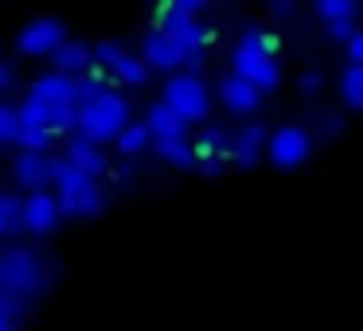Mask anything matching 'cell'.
<instances>
[{
  "instance_id": "obj_1",
  "label": "cell",
  "mask_w": 363,
  "mask_h": 331,
  "mask_svg": "<svg viewBox=\"0 0 363 331\" xmlns=\"http://www.w3.org/2000/svg\"><path fill=\"white\" fill-rule=\"evenodd\" d=\"M51 191L59 195L63 214H71V219H90L106 207V191L98 187V180L82 172L67 152L51 156Z\"/></svg>"
},
{
  "instance_id": "obj_2",
  "label": "cell",
  "mask_w": 363,
  "mask_h": 331,
  "mask_svg": "<svg viewBox=\"0 0 363 331\" xmlns=\"http://www.w3.org/2000/svg\"><path fill=\"white\" fill-rule=\"evenodd\" d=\"M48 257L32 245H9L0 253V292L20 304H32L48 292Z\"/></svg>"
},
{
  "instance_id": "obj_3",
  "label": "cell",
  "mask_w": 363,
  "mask_h": 331,
  "mask_svg": "<svg viewBox=\"0 0 363 331\" xmlns=\"http://www.w3.org/2000/svg\"><path fill=\"white\" fill-rule=\"evenodd\" d=\"M129 125H133V121H129V102L118 94V90L94 94L90 102H82L79 117H74V133L86 137V141H94V144L118 141Z\"/></svg>"
},
{
  "instance_id": "obj_4",
  "label": "cell",
  "mask_w": 363,
  "mask_h": 331,
  "mask_svg": "<svg viewBox=\"0 0 363 331\" xmlns=\"http://www.w3.org/2000/svg\"><path fill=\"white\" fill-rule=\"evenodd\" d=\"M32 102H43L59 113H71L79 117L82 102H86V90H82V79H71V74H59V71H48V74H35L28 82V94Z\"/></svg>"
},
{
  "instance_id": "obj_5",
  "label": "cell",
  "mask_w": 363,
  "mask_h": 331,
  "mask_svg": "<svg viewBox=\"0 0 363 331\" xmlns=\"http://www.w3.org/2000/svg\"><path fill=\"white\" fill-rule=\"evenodd\" d=\"M164 98L168 105H172L176 113H180L184 121H203L207 110H211V90H207V82L199 79L196 71H176L168 74L164 82Z\"/></svg>"
},
{
  "instance_id": "obj_6",
  "label": "cell",
  "mask_w": 363,
  "mask_h": 331,
  "mask_svg": "<svg viewBox=\"0 0 363 331\" xmlns=\"http://www.w3.org/2000/svg\"><path fill=\"white\" fill-rule=\"evenodd\" d=\"M157 28H164L168 35H176L191 55H203V51L215 47V32H211V28H207L199 16L180 12L176 4H168V0L160 4V12H157Z\"/></svg>"
},
{
  "instance_id": "obj_7",
  "label": "cell",
  "mask_w": 363,
  "mask_h": 331,
  "mask_svg": "<svg viewBox=\"0 0 363 331\" xmlns=\"http://www.w3.org/2000/svg\"><path fill=\"white\" fill-rule=\"evenodd\" d=\"M63 43H67V32H63V24H59L55 16H35L16 32L20 55H32V59H43V55L51 59Z\"/></svg>"
},
{
  "instance_id": "obj_8",
  "label": "cell",
  "mask_w": 363,
  "mask_h": 331,
  "mask_svg": "<svg viewBox=\"0 0 363 331\" xmlns=\"http://www.w3.org/2000/svg\"><path fill=\"white\" fill-rule=\"evenodd\" d=\"M94 66H102L110 79L125 82V86H145V79H149V63L137 59L133 51H125L121 43H98L94 47Z\"/></svg>"
},
{
  "instance_id": "obj_9",
  "label": "cell",
  "mask_w": 363,
  "mask_h": 331,
  "mask_svg": "<svg viewBox=\"0 0 363 331\" xmlns=\"http://www.w3.org/2000/svg\"><path fill=\"white\" fill-rule=\"evenodd\" d=\"M230 74L246 79L250 86H258L262 94H266V90H274L277 82H281V71H277L274 55H266V51H254V47H246V43H238L235 55H230Z\"/></svg>"
},
{
  "instance_id": "obj_10",
  "label": "cell",
  "mask_w": 363,
  "mask_h": 331,
  "mask_svg": "<svg viewBox=\"0 0 363 331\" xmlns=\"http://www.w3.org/2000/svg\"><path fill=\"white\" fill-rule=\"evenodd\" d=\"M141 59L149 63V71H180V66L191 63L196 55H191L176 35H168L164 28H152L141 40Z\"/></svg>"
},
{
  "instance_id": "obj_11",
  "label": "cell",
  "mask_w": 363,
  "mask_h": 331,
  "mask_svg": "<svg viewBox=\"0 0 363 331\" xmlns=\"http://www.w3.org/2000/svg\"><path fill=\"white\" fill-rule=\"evenodd\" d=\"M63 219V203L51 187L43 191H28L24 203H20V226L32 230V234H51Z\"/></svg>"
},
{
  "instance_id": "obj_12",
  "label": "cell",
  "mask_w": 363,
  "mask_h": 331,
  "mask_svg": "<svg viewBox=\"0 0 363 331\" xmlns=\"http://www.w3.org/2000/svg\"><path fill=\"white\" fill-rule=\"evenodd\" d=\"M308 149H313V141H308V129L301 125H281L269 133V160H274L277 168H285V172H293V168H301L308 160Z\"/></svg>"
},
{
  "instance_id": "obj_13",
  "label": "cell",
  "mask_w": 363,
  "mask_h": 331,
  "mask_svg": "<svg viewBox=\"0 0 363 331\" xmlns=\"http://www.w3.org/2000/svg\"><path fill=\"white\" fill-rule=\"evenodd\" d=\"M12 180L28 191H43L51 187V156L48 152H35V149H20L12 156Z\"/></svg>"
},
{
  "instance_id": "obj_14",
  "label": "cell",
  "mask_w": 363,
  "mask_h": 331,
  "mask_svg": "<svg viewBox=\"0 0 363 331\" xmlns=\"http://www.w3.org/2000/svg\"><path fill=\"white\" fill-rule=\"evenodd\" d=\"M145 125H149L152 144H164V141H184V137H188V121H184L180 113H176L172 105L164 102V98H157V102L149 105V113H145Z\"/></svg>"
},
{
  "instance_id": "obj_15",
  "label": "cell",
  "mask_w": 363,
  "mask_h": 331,
  "mask_svg": "<svg viewBox=\"0 0 363 331\" xmlns=\"http://www.w3.org/2000/svg\"><path fill=\"white\" fill-rule=\"evenodd\" d=\"M262 144H269V133L258 125V121H246L230 133V164H242L250 168L254 160L262 156Z\"/></svg>"
},
{
  "instance_id": "obj_16",
  "label": "cell",
  "mask_w": 363,
  "mask_h": 331,
  "mask_svg": "<svg viewBox=\"0 0 363 331\" xmlns=\"http://www.w3.org/2000/svg\"><path fill=\"white\" fill-rule=\"evenodd\" d=\"M63 152H67V156H71V160H74V164H79L86 175H94V180H98V175L110 172L106 149H102V144H94V141H86V137H79V133H74L71 141H67V149H63Z\"/></svg>"
},
{
  "instance_id": "obj_17",
  "label": "cell",
  "mask_w": 363,
  "mask_h": 331,
  "mask_svg": "<svg viewBox=\"0 0 363 331\" xmlns=\"http://www.w3.org/2000/svg\"><path fill=\"white\" fill-rule=\"evenodd\" d=\"M219 98H223V105H227L230 113H250L254 105L262 102V90H258V86H250L246 79H238V74H223V82H219Z\"/></svg>"
},
{
  "instance_id": "obj_18",
  "label": "cell",
  "mask_w": 363,
  "mask_h": 331,
  "mask_svg": "<svg viewBox=\"0 0 363 331\" xmlns=\"http://www.w3.org/2000/svg\"><path fill=\"white\" fill-rule=\"evenodd\" d=\"M90 66H94V55H90L82 43H74V40H67L63 47L51 55V71L71 74V79H82V74H90Z\"/></svg>"
},
{
  "instance_id": "obj_19",
  "label": "cell",
  "mask_w": 363,
  "mask_h": 331,
  "mask_svg": "<svg viewBox=\"0 0 363 331\" xmlns=\"http://www.w3.org/2000/svg\"><path fill=\"white\" fill-rule=\"evenodd\" d=\"M157 156L164 160V164H172V168H196L199 164V152H196V141H191V137L157 144Z\"/></svg>"
},
{
  "instance_id": "obj_20",
  "label": "cell",
  "mask_w": 363,
  "mask_h": 331,
  "mask_svg": "<svg viewBox=\"0 0 363 331\" xmlns=\"http://www.w3.org/2000/svg\"><path fill=\"white\" fill-rule=\"evenodd\" d=\"M24 133V117H20V102L0 98V144H20Z\"/></svg>"
},
{
  "instance_id": "obj_21",
  "label": "cell",
  "mask_w": 363,
  "mask_h": 331,
  "mask_svg": "<svg viewBox=\"0 0 363 331\" xmlns=\"http://www.w3.org/2000/svg\"><path fill=\"white\" fill-rule=\"evenodd\" d=\"M340 98L355 110H363V66L352 63L344 74H340Z\"/></svg>"
},
{
  "instance_id": "obj_22",
  "label": "cell",
  "mask_w": 363,
  "mask_h": 331,
  "mask_svg": "<svg viewBox=\"0 0 363 331\" xmlns=\"http://www.w3.org/2000/svg\"><path fill=\"white\" fill-rule=\"evenodd\" d=\"M149 144H152V137H149V125H145V121H133V125L118 137V149L125 152V156H137V152H145Z\"/></svg>"
},
{
  "instance_id": "obj_23",
  "label": "cell",
  "mask_w": 363,
  "mask_h": 331,
  "mask_svg": "<svg viewBox=\"0 0 363 331\" xmlns=\"http://www.w3.org/2000/svg\"><path fill=\"white\" fill-rule=\"evenodd\" d=\"M20 203H24L20 195H12V191H0V238L12 234V230L20 226Z\"/></svg>"
},
{
  "instance_id": "obj_24",
  "label": "cell",
  "mask_w": 363,
  "mask_h": 331,
  "mask_svg": "<svg viewBox=\"0 0 363 331\" xmlns=\"http://www.w3.org/2000/svg\"><path fill=\"white\" fill-rule=\"evenodd\" d=\"M316 12H320L328 24H340V20H355V0H316Z\"/></svg>"
},
{
  "instance_id": "obj_25",
  "label": "cell",
  "mask_w": 363,
  "mask_h": 331,
  "mask_svg": "<svg viewBox=\"0 0 363 331\" xmlns=\"http://www.w3.org/2000/svg\"><path fill=\"white\" fill-rule=\"evenodd\" d=\"M55 129H32L24 125V133H20V149H35V152H48L51 144H55Z\"/></svg>"
},
{
  "instance_id": "obj_26",
  "label": "cell",
  "mask_w": 363,
  "mask_h": 331,
  "mask_svg": "<svg viewBox=\"0 0 363 331\" xmlns=\"http://www.w3.org/2000/svg\"><path fill=\"white\" fill-rule=\"evenodd\" d=\"M28 312V304H20V300L4 296L0 292V331H16V320Z\"/></svg>"
},
{
  "instance_id": "obj_27",
  "label": "cell",
  "mask_w": 363,
  "mask_h": 331,
  "mask_svg": "<svg viewBox=\"0 0 363 331\" xmlns=\"http://www.w3.org/2000/svg\"><path fill=\"white\" fill-rule=\"evenodd\" d=\"M238 43H246V47H254V51H266V55H274V47H277L274 35H269L266 28H246Z\"/></svg>"
},
{
  "instance_id": "obj_28",
  "label": "cell",
  "mask_w": 363,
  "mask_h": 331,
  "mask_svg": "<svg viewBox=\"0 0 363 331\" xmlns=\"http://www.w3.org/2000/svg\"><path fill=\"white\" fill-rule=\"evenodd\" d=\"M227 164H230V152H223V156H199V164H196V168H199L203 175H219Z\"/></svg>"
},
{
  "instance_id": "obj_29",
  "label": "cell",
  "mask_w": 363,
  "mask_h": 331,
  "mask_svg": "<svg viewBox=\"0 0 363 331\" xmlns=\"http://www.w3.org/2000/svg\"><path fill=\"white\" fill-rule=\"evenodd\" d=\"M12 86H16V66L0 59V94H4V90H12Z\"/></svg>"
},
{
  "instance_id": "obj_30",
  "label": "cell",
  "mask_w": 363,
  "mask_h": 331,
  "mask_svg": "<svg viewBox=\"0 0 363 331\" xmlns=\"http://www.w3.org/2000/svg\"><path fill=\"white\" fill-rule=\"evenodd\" d=\"M347 59L363 66V32H355L352 40H347Z\"/></svg>"
},
{
  "instance_id": "obj_31",
  "label": "cell",
  "mask_w": 363,
  "mask_h": 331,
  "mask_svg": "<svg viewBox=\"0 0 363 331\" xmlns=\"http://www.w3.org/2000/svg\"><path fill=\"white\" fill-rule=\"evenodd\" d=\"M328 32L336 35V40H352V35L359 32V28H355L352 20H340V24H328Z\"/></svg>"
},
{
  "instance_id": "obj_32",
  "label": "cell",
  "mask_w": 363,
  "mask_h": 331,
  "mask_svg": "<svg viewBox=\"0 0 363 331\" xmlns=\"http://www.w3.org/2000/svg\"><path fill=\"white\" fill-rule=\"evenodd\" d=\"M168 4H176V8H180V12H188V16H199L207 0H168Z\"/></svg>"
},
{
  "instance_id": "obj_33",
  "label": "cell",
  "mask_w": 363,
  "mask_h": 331,
  "mask_svg": "<svg viewBox=\"0 0 363 331\" xmlns=\"http://www.w3.org/2000/svg\"><path fill=\"white\" fill-rule=\"evenodd\" d=\"M320 86V74L316 71H305V79H301V90H316Z\"/></svg>"
}]
</instances>
